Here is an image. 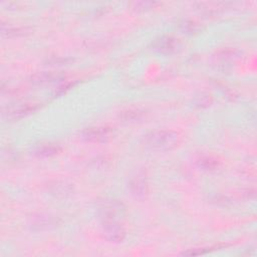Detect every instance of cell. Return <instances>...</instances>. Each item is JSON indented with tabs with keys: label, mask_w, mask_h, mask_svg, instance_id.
<instances>
[{
	"label": "cell",
	"mask_w": 257,
	"mask_h": 257,
	"mask_svg": "<svg viewBox=\"0 0 257 257\" xmlns=\"http://www.w3.org/2000/svg\"><path fill=\"white\" fill-rule=\"evenodd\" d=\"M146 143L152 149L170 150L177 146L179 143V137L177 133L172 131H158L147 136Z\"/></svg>",
	"instance_id": "1"
},
{
	"label": "cell",
	"mask_w": 257,
	"mask_h": 257,
	"mask_svg": "<svg viewBox=\"0 0 257 257\" xmlns=\"http://www.w3.org/2000/svg\"><path fill=\"white\" fill-rule=\"evenodd\" d=\"M104 232H105L106 238L110 241L120 242L125 238V231L121 226H119L115 222H111L107 224Z\"/></svg>",
	"instance_id": "2"
},
{
	"label": "cell",
	"mask_w": 257,
	"mask_h": 257,
	"mask_svg": "<svg viewBox=\"0 0 257 257\" xmlns=\"http://www.w3.org/2000/svg\"><path fill=\"white\" fill-rule=\"evenodd\" d=\"M105 136H107V133H106V131H104L102 129H94V130L88 132V135H87L88 139H90V140L94 139L97 141L100 139H104Z\"/></svg>",
	"instance_id": "3"
}]
</instances>
